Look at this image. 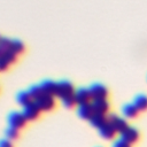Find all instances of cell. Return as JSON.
<instances>
[{"mask_svg":"<svg viewBox=\"0 0 147 147\" xmlns=\"http://www.w3.org/2000/svg\"><path fill=\"white\" fill-rule=\"evenodd\" d=\"M36 103L39 106L41 111H52L56 108V101L54 95L51 94H42L40 98L36 100Z\"/></svg>","mask_w":147,"mask_h":147,"instance_id":"obj_1","label":"cell"},{"mask_svg":"<svg viewBox=\"0 0 147 147\" xmlns=\"http://www.w3.org/2000/svg\"><path fill=\"white\" fill-rule=\"evenodd\" d=\"M76 92L74 85L68 82V80H62V82H59L57 83V90H56V96L60 98L61 100L67 98V96H70V95H74Z\"/></svg>","mask_w":147,"mask_h":147,"instance_id":"obj_2","label":"cell"},{"mask_svg":"<svg viewBox=\"0 0 147 147\" xmlns=\"http://www.w3.org/2000/svg\"><path fill=\"white\" fill-rule=\"evenodd\" d=\"M8 123H9L10 126H14V127L21 130V129L25 127V125L28 123V119H26V117L24 116L23 113L13 111L8 116Z\"/></svg>","mask_w":147,"mask_h":147,"instance_id":"obj_3","label":"cell"},{"mask_svg":"<svg viewBox=\"0 0 147 147\" xmlns=\"http://www.w3.org/2000/svg\"><path fill=\"white\" fill-rule=\"evenodd\" d=\"M24 116L26 117L28 121H36L40 117V114H41V109L39 108V106L36 103V101H33L32 103L23 107V111Z\"/></svg>","mask_w":147,"mask_h":147,"instance_id":"obj_4","label":"cell"},{"mask_svg":"<svg viewBox=\"0 0 147 147\" xmlns=\"http://www.w3.org/2000/svg\"><path fill=\"white\" fill-rule=\"evenodd\" d=\"M88 90L91 92V95H92L93 100H96V99H108L109 91H108V88L106 86H103L101 84H92Z\"/></svg>","mask_w":147,"mask_h":147,"instance_id":"obj_5","label":"cell"},{"mask_svg":"<svg viewBox=\"0 0 147 147\" xmlns=\"http://www.w3.org/2000/svg\"><path fill=\"white\" fill-rule=\"evenodd\" d=\"M75 98L77 100V103L78 106H82V105H87V103H91L93 101V98L91 95V92L88 88H78L76 90L75 92Z\"/></svg>","mask_w":147,"mask_h":147,"instance_id":"obj_6","label":"cell"},{"mask_svg":"<svg viewBox=\"0 0 147 147\" xmlns=\"http://www.w3.org/2000/svg\"><path fill=\"white\" fill-rule=\"evenodd\" d=\"M92 107H93L94 113L107 115L110 109V103L108 99H96L92 101Z\"/></svg>","mask_w":147,"mask_h":147,"instance_id":"obj_7","label":"cell"},{"mask_svg":"<svg viewBox=\"0 0 147 147\" xmlns=\"http://www.w3.org/2000/svg\"><path fill=\"white\" fill-rule=\"evenodd\" d=\"M108 122H110L115 126V129L117 130L118 133H123L129 127V124L126 123V121L124 118L115 115V114H110L108 116Z\"/></svg>","mask_w":147,"mask_h":147,"instance_id":"obj_8","label":"cell"},{"mask_svg":"<svg viewBox=\"0 0 147 147\" xmlns=\"http://www.w3.org/2000/svg\"><path fill=\"white\" fill-rule=\"evenodd\" d=\"M122 134V139H124L125 141L130 142L131 145L133 144H137L140 139V132L136 129V127H132V126H129Z\"/></svg>","mask_w":147,"mask_h":147,"instance_id":"obj_9","label":"cell"},{"mask_svg":"<svg viewBox=\"0 0 147 147\" xmlns=\"http://www.w3.org/2000/svg\"><path fill=\"white\" fill-rule=\"evenodd\" d=\"M99 132H100V136L102 138H105L106 140H113V139H115L116 134L118 133L117 130L115 129V126L110 122H107L103 126H101L99 129Z\"/></svg>","mask_w":147,"mask_h":147,"instance_id":"obj_10","label":"cell"},{"mask_svg":"<svg viewBox=\"0 0 147 147\" xmlns=\"http://www.w3.org/2000/svg\"><path fill=\"white\" fill-rule=\"evenodd\" d=\"M77 114H78V116H79L80 118L90 121L91 117L95 114L94 110H93V107H92V102H91V103H87V105H82V106H79L78 109H77Z\"/></svg>","mask_w":147,"mask_h":147,"instance_id":"obj_11","label":"cell"},{"mask_svg":"<svg viewBox=\"0 0 147 147\" xmlns=\"http://www.w3.org/2000/svg\"><path fill=\"white\" fill-rule=\"evenodd\" d=\"M123 115L125 118H129V119H133V118H137L138 115H139V109L137 108V106L134 103H130V105H125L123 107Z\"/></svg>","mask_w":147,"mask_h":147,"instance_id":"obj_12","label":"cell"},{"mask_svg":"<svg viewBox=\"0 0 147 147\" xmlns=\"http://www.w3.org/2000/svg\"><path fill=\"white\" fill-rule=\"evenodd\" d=\"M107 122H108V116H106L103 114H96V113L90 119V123L94 127H98V129H100L101 126H103Z\"/></svg>","mask_w":147,"mask_h":147,"instance_id":"obj_13","label":"cell"},{"mask_svg":"<svg viewBox=\"0 0 147 147\" xmlns=\"http://www.w3.org/2000/svg\"><path fill=\"white\" fill-rule=\"evenodd\" d=\"M41 87L44 90V92L46 94H51V95H54L56 96V90H57V83L53 82V80H45L42 82L41 84Z\"/></svg>","mask_w":147,"mask_h":147,"instance_id":"obj_14","label":"cell"},{"mask_svg":"<svg viewBox=\"0 0 147 147\" xmlns=\"http://www.w3.org/2000/svg\"><path fill=\"white\" fill-rule=\"evenodd\" d=\"M16 100H17V103H20L23 107H25V106H28L34 101L29 91L28 92H20L16 96Z\"/></svg>","mask_w":147,"mask_h":147,"instance_id":"obj_15","label":"cell"},{"mask_svg":"<svg viewBox=\"0 0 147 147\" xmlns=\"http://www.w3.org/2000/svg\"><path fill=\"white\" fill-rule=\"evenodd\" d=\"M10 49L16 53L17 55H22L25 52V46L21 40L17 39H11V44H10Z\"/></svg>","mask_w":147,"mask_h":147,"instance_id":"obj_16","label":"cell"},{"mask_svg":"<svg viewBox=\"0 0 147 147\" xmlns=\"http://www.w3.org/2000/svg\"><path fill=\"white\" fill-rule=\"evenodd\" d=\"M0 56L3 57V59H6L11 65L15 64V63L17 62V60H18V55H17L16 53H14L11 49H7V51L0 52Z\"/></svg>","mask_w":147,"mask_h":147,"instance_id":"obj_17","label":"cell"},{"mask_svg":"<svg viewBox=\"0 0 147 147\" xmlns=\"http://www.w3.org/2000/svg\"><path fill=\"white\" fill-rule=\"evenodd\" d=\"M134 105L140 111H146L147 110V95L145 94H139L134 99Z\"/></svg>","mask_w":147,"mask_h":147,"instance_id":"obj_18","label":"cell"},{"mask_svg":"<svg viewBox=\"0 0 147 147\" xmlns=\"http://www.w3.org/2000/svg\"><path fill=\"white\" fill-rule=\"evenodd\" d=\"M29 92H30V94H31V96L33 98L34 101H36L38 98H40L42 94H45V92H44L41 85H33V86H31V87L29 88Z\"/></svg>","mask_w":147,"mask_h":147,"instance_id":"obj_19","label":"cell"},{"mask_svg":"<svg viewBox=\"0 0 147 147\" xmlns=\"http://www.w3.org/2000/svg\"><path fill=\"white\" fill-rule=\"evenodd\" d=\"M6 138L7 139H9V140H15V139H17L18 137H20V131H18V129H16V127H14V126H10L9 125V127L6 130Z\"/></svg>","mask_w":147,"mask_h":147,"instance_id":"obj_20","label":"cell"},{"mask_svg":"<svg viewBox=\"0 0 147 147\" xmlns=\"http://www.w3.org/2000/svg\"><path fill=\"white\" fill-rule=\"evenodd\" d=\"M62 103H63L64 107H67V108H69V109L74 108L76 105H78V103H77V100H76V98H75V94L62 99Z\"/></svg>","mask_w":147,"mask_h":147,"instance_id":"obj_21","label":"cell"},{"mask_svg":"<svg viewBox=\"0 0 147 147\" xmlns=\"http://www.w3.org/2000/svg\"><path fill=\"white\" fill-rule=\"evenodd\" d=\"M113 147H132V146H131L130 142H127V141H125L124 139L121 138V139H118V140H116L114 142Z\"/></svg>","mask_w":147,"mask_h":147,"instance_id":"obj_22","label":"cell"},{"mask_svg":"<svg viewBox=\"0 0 147 147\" xmlns=\"http://www.w3.org/2000/svg\"><path fill=\"white\" fill-rule=\"evenodd\" d=\"M11 64L6 60V59H3V57H1L0 56V70L3 72V71H6L7 69H9V67H10Z\"/></svg>","mask_w":147,"mask_h":147,"instance_id":"obj_23","label":"cell"},{"mask_svg":"<svg viewBox=\"0 0 147 147\" xmlns=\"http://www.w3.org/2000/svg\"><path fill=\"white\" fill-rule=\"evenodd\" d=\"M0 147H14V146H13V144L10 142L9 139H3V140H1Z\"/></svg>","mask_w":147,"mask_h":147,"instance_id":"obj_24","label":"cell"}]
</instances>
